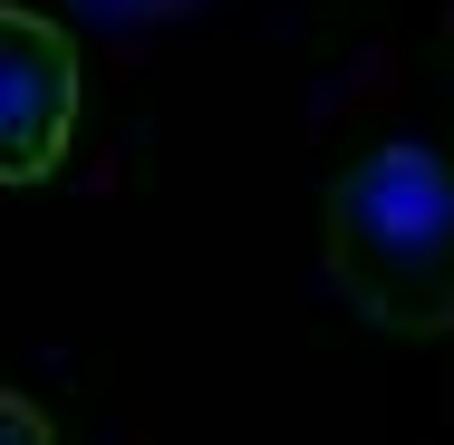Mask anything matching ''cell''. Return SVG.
Listing matches in <instances>:
<instances>
[{
    "instance_id": "obj_3",
    "label": "cell",
    "mask_w": 454,
    "mask_h": 445,
    "mask_svg": "<svg viewBox=\"0 0 454 445\" xmlns=\"http://www.w3.org/2000/svg\"><path fill=\"white\" fill-rule=\"evenodd\" d=\"M0 445H49V417H39V397H0Z\"/></svg>"
},
{
    "instance_id": "obj_1",
    "label": "cell",
    "mask_w": 454,
    "mask_h": 445,
    "mask_svg": "<svg viewBox=\"0 0 454 445\" xmlns=\"http://www.w3.org/2000/svg\"><path fill=\"white\" fill-rule=\"evenodd\" d=\"M329 271L377 330H454V165L435 146L387 136L329 184Z\"/></svg>"
},
{
    "instance_id": "obj_2",
    "label": "cell",
    "mask_w": 454,
    "mask_h": 445,
    "mask_svg": "<svg viewBox=\"0 0 454 445\" xmlns=\"http://www.w3.org/2000/svg\"><path fill=\"white\" fill-rule=\"evenodd\" d=\"M0 78H10V136H0V165L10 184H39L68 136H78V39L29 10V0H0Z\"/></svg>"
}]
</instances>
